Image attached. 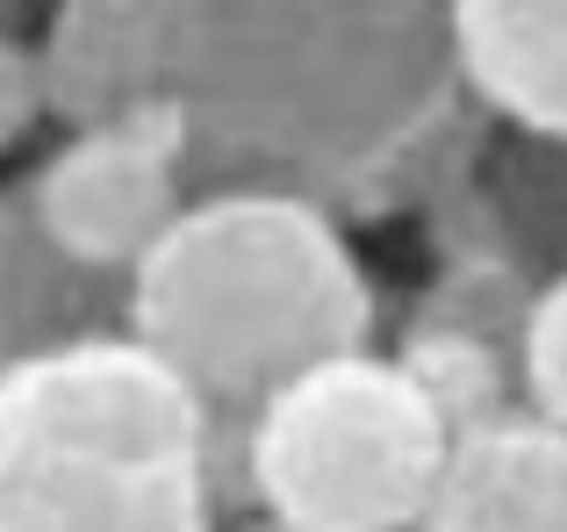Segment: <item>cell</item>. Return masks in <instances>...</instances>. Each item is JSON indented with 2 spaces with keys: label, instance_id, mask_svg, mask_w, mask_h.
Returning a JSON list of instances; mask_svg holds the SVG:
<instances>
[{
  "label": "cell",
  "instance_id": "6da1fadb",
  "mask_svg": "<svg viewBox=\"0 0 567 532\" xmlns=\"http://www.w3.org/2000/svg\"><path fill=\"white\" fill-rule=\"evenodd\" d=\"M58 123L152 109L202 187H288L346 224L439 202L482 152L453 0H51Z\"/></svg>",
  "mask_w": 567,
  "mask_h": 532
},
{
  "label": "cell",
  "instance_id": "7a4b0ae2",
  "mask_svg": "<svg viewBox=\"0 0 567 532\" xmlns=\"http://www.w3.org/2000/svg\"><path fill=\"white\" fill-rule=\"evenodd\" d=\"M374 274L346 216L288 187H202L130 266V331L194 381L230 432V461L280 381L374 346Z\"/></svg>",
  "mask_w": 567,
  "mask_h": 532
},
{
  "label": "cell",
  "instance_id": "3957f363",
  "mask_svg": "<svg viewBox=\"0 0 567 532\" xmlns=\"http://www.w3.org/2000/svg\"><path fill=\"white\" fill-rule=\"evenodd\" d=\"M230 432L137 331L0 367V532H216Z\"/></svg>",
  "mask_w": 567,
  "mask_h": 532
},
{
  "label": "cell",
  "instance_id": "277c9868",
  "mask_svg": "<svg viewBox=\"0 0 567 532\" xmlns=\"http://www.w3.org/2000/svg\"><path fill=\"white\" fill-rule=\"evenodd\" d=\"M453 424L395 352H338L280 381L237 432V490L295 532H416Z\"/></svg>",
  "mask_w": 567,
  "mask_h": 532
},
{
  "label": "cell",
  "instance_id": "5b68a950",
  "mask_svg": "<svg viewBox=\"0 0 567 532\" xmlns=\"http://www.w3.org/2000/svg\"><path fill=\"white\" fill-rule=\"evenodd\" d=\"M29 195H37V216L51 224L65 253H80L86 266H109V274H130L194 195L187 137L152 109L80 115L29 173Z\"/></svg>",
  "mask_w": 567,
  "mask_h": 532
},
{
  "label": "cell",
  "instance_id": "8992f818",
  "mask_svg": "<svg viewBox=\"0 0 567 532\" xmlns=\"http://www.w3.org/2000/svg\"><path fill=\"white\" fill-rule=\"evenodd\" d=\"M416 532H567V424L517 403L453 432Z\"/></svg>",
  "mask_w": 567,
  "mask_h": 532
},
{
  "label": "cell",
  "instance_id": "52a82bcc",
  "mask_svg": "<svg viewBox=\"0 0 567 532\" xmlns=\"http://www.w3.org/2000/svg\"><path fill=\"white\" fill-rule=\"evenodd\" d=\"M130 331V274L86 266L37 216L29 173L0 187V367Z\"/></svg>",
  "mask_w": 567,
  "mask_h": 532
},
{
  "label": "cell",
  "instance_id": "ba28073f",
  "mask_svg": "<svg viewBox=\"0 0 567 532\" xmlns=\"http://www.w3.org/2000/svg\"><path fill=\"white\" fill-rule=\"evenodd\" d=\"M453 51L488 123L567 144V0H453Z\"/></svg>",
  "mask_w": 567,
  "mask_h": 532
},
{
  "label": "cell",
  "instance_id": "9c48e42d",
  "mask_svg": "<svg viewBox=\"0 0 567 532\" xmlns=\"http://www.w3.org/2000/svg\"><path fill=\"white\" fill-rule=\"evenodd\" d=\"M517 389L525 410L567 424V266L532 288L525 331H517Z\"/></svg>",
  "mask_w": 567,
  "mask_h": 532
},
{
  "label": "cell",
  "instance_id": "30bf717a",
  "mask_svg": "<svg viewBox=\"0 0 567 532\" xmlns=\"http://www.w3.org/2000/svg\"><path fill=\"white\" fill-rule=\"evenodd\" d=\"M43 123H58L43 37H37V29H0V158L22 152Z\"/></svg>",
  "mask_w": 567,
  "mask_h": 532
},
{
  "label": "cell",
  "instance_id": "8fae6325",
  "mask_svg": "<svg viewBox=\"0 0 567 532\" xmlns=\"http://www.w3.org/2000/svg\"><path fill=\"white\" fill-rule=\"evenodd\" d=\"M43 14H51V0H0V29H37L43 37Z\"/></svg>",
  "mask_w": 567,
  "mask_h": 532
},
{
  "label": "cell",
  "instance_id": "7c38bea8",
  "mask_svg": "<svg viewBox=\"0 0 567 532\" xmlns=\"http://www.w3.org/2000/svg\"><path fill=\"white\" fill-rule=\"evenodd\" d=\"M237 532H295V525H280V519H266V511H251V519L237 525Z\"/></svg>",
  "mask_w": 567,
  "mask_h": 532
}]
</instances>
